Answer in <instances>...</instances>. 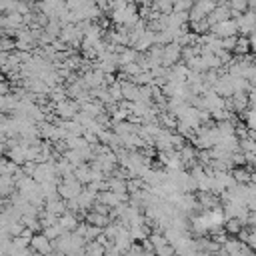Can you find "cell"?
<instances>
[{"label":"cell","instance_id":"obj_2","mask_svg":"<svg viewBox=\"0 0 256 256\" xmlns=\"http://www.w3.org/2000/svg\"><path fill=\"white\" fill-rule=\"evenodd\" d=\"M78 110H80L78 100H68V98H66V100L54 104V112H56V116L62 118V120H70V118H74V116L78 114Z\"/></svg>","mask_w":256,"mask_h":256},{"label":"cell","instance_id":"obj_9","mask_svg":"<svg viewBox=\"0 0 256 256\" xmlns=\"http://www.w3.org/2000/svg\"><path fill=\"white\" fill-rule=\"evenodd\" d=\"M82 78H84V82H86L88 88H98V86L104 84V72H102V70H96V68L84 72Z\"/></svg>","mask_w":256,"mask_h":256},{"label":"cell","instance_id":"obj_6","mask_svg":"<svg viewBox=\"0 0 256 256\" xmlns=\"http://www.w3.org/2000/svg\"><path fill=\"white\" fill-rule=\"evenodd\" d=\"M210 32H214V34H216V36H220V38L238 34L236 18H226V20H222V22H216V24L210 28Z\"/></svg>","mask_w":256,"mask_h":256},{"label":"cell","instance_id":"obj_21","mask_svg":"<svg viewBox=\"0 0 256 256\" xmlns=\"http://www.w3.org/2000/svg\"><path fill=\"white\" fill-rule=\"evenodd\" d=\"M232 176H234L236 182H246V184H250V178H252V174L248 170H244V168H234Z\"/></svg>","mask_w":256,"mask_h":256},{"label":"cell","instance_id":"obj_22","mask_svg":"<svg viewBox=\"0 0 256 256\" xmlns=\"http://www.w3.org/2000/svg\"><path fill=\"white\" fill-rule=\"evenodd\" d=\"M228 6H230L232 10L246 12V10H248V0H228Z\"/></svg>","mask_w":256,"mask_h":256},{"label":"cell","instance_id":"obj_5","mask_svg":"<svg viewBox=\"0 0 256 256\" xmlns=\"http://www.w3.org/2000/svg\"><path fill=\"white\" fill-rule=\"evenodd\" d=\"M210 90L218 92V94L224 96V98H230V96L234 94V84H232V76H230V72H224L222 76H218V80L212 84Z\"/></svg>","mask_w":256,"mask_h":256},{"label":"cell","instance_id":"obj_7","mask_svg":"<svg viewBox=\"0 0 256 256\" xmlns=\"http://www.w3.org/2000/svg\"><path fill=\"white\" fill-rule=\"evenodd\" d=\"M250 106L248 92H234L230 98H226V108L232 112H244Z\"/></svg>","mask_w":256,"mask_h":256},{"label":"cell","instance_id":"obj_23","mask_svg":"<svg viewBox=\"0 0 256 256\" xmlns=\"http://www.w3.org/2000/svg\"><path fill=\"white\" fill-rule=\"evenodd\" d=\"M236 40H238L236 34H234V36H224V38H222V48H224V50H234Z\"/></svg>","mask_w":256,"mask_h":256},{"label":"cell","instance_id":"obj_18","mask_svg":"<svg viewBox=\"0 0 256 256\" xmlns=\"http://www.w3.org/2000/svg\"><path fill=\"white\" fill-rule=\"evenodd\" d=\"M42 232H44V234H46L50 240H56V238H58L60 234H64L66 230H64V228H62V226L56 222V224H52V226H46V228H42Z\"/></svg>","mask_w":256,"mask_h":256},{"label":"cell","instance_id":"obj_4","mask_svg":"<svg viewBox=\"0 0 256 256\" xmlns=\"http://www.w3.org/2000/svg\"><path fill=\"white\" fill-rule=\"evenodd\" d=\"M236 24H238V32L240 34H252L256 30V10H248V12H242L238 18H236Z\"/></svg>","mask_w":256,"mask_h":256},{"label":"cell","instance_id":"obj_17","mask_svg":"<svg viewBox=\"0 0 256 256\" xmlns=\"http://www.w3.org/2000/svg\"><path fill=\"white\" fill-rule=\"evenodd\" d=\"M120 70L126 74V76H136L138 72H142V66L138 64V60H134V62H128V64H120Z\"/></svg>","mask_w":256,"mask_h":256},{"label":"cell","instance_id":"obj_16","mask_svg":"<svg viewBox=\"0 0 256 256\" xmlns=\"http://www.w3.org/2000/svg\"><path fill=\"white\" fill-rule=\"evenodd\" d=\"M234 52H236L238 56H244V54L250 52V38H248L246 34H240V36H238L236 46H234Z\"/></svg>","mask_w":256,"mask_h":256},{"label":"cell","instance_id":"obj_8","mask_svg":"<svg viewBox=\"0 0 256 256\" xmlns=\"http://www.w3.org/2000/svg\"><path fill=\"white\" fill-rule=\"evenodd\" d=\"M30 246H32V250H34V252H40V254H48V252H52V250H54L52 240H50L44 232L34 234V236L30 238Z\"/></svg>","mask_w":256,"mask_h":256},{"label":"cell","instance_id":"obj_3","mask_svg":"<svg viewBox=\"0 0 256 256\" xmlns=\"http://www.w3.org/2000/svg\"><path fill=\"white\" fill-rule=\"evenodd\" d=\"M222 254H232V256H240V254H252L254 250L244 242V240H234V238H226V242L220 248Z\"/></svg>","mask_w":256,"mask_h":256},{"label":"cell","instance_id":"obj_19","mask_svg":"<svg viewBox=\"0 0 256 256\" xmlns=\"http://www.w3.org/2000/svg\"><path fill=\"white\" fill-rule=\"evenodd\" d=\"M244 122L250 130H256V106L244 110Z\"/></svg>","mask_w":256,"mask_h":256},{"label":"cell","instance_id":"obj_1","mask_svg":"<svg viewBox=\"0 0 256 256\" xmlns=\"http://www.w3.org/2000/svg\"><path fill=\"white\" fill-rule=\"evenodd\" d=\"M182 60V46L174 40V42H168L164 44V52H162V66H174L176 62Z\"/></svg>","mask_w":256,"mask_h":256},{"label":"cell","instance_id":"obj_20","mask_svg":"<svg viewBox=\"0 0 256 256\" xmlns=\"http://www.w3.org/2000/svg\"><path fill=\"white\" fill-rule=\"evenodd\" d=\"M172 6H174V0H154V4H152L154 10H160L164 14L172 12Z\"/></svg>","mask_w":256,"mask_h":256},{"label":"cell","instance_id":"obj_10","mask_svg":"<svg viewBox=\"0 0 256 256\" xmlns=\"http://www.w3.org/2000/svg\"><path fill=\"white\" fill-rule=\"evenodd\" d=\"M44 208L48 210V212H52V214H56V216H60V214H64L66 210H68V202L64 200V198H52V200H46L44 202Z\"/></svg>","mask_w":256,"mask_h":256},{"label":"cell","instance_id":"obj_14","mask_svg":"<svg viewBox=\"0 0 256 256\" xmlns=\"http://www.w3.org/2000/svg\"><path fill=\"white\" fill-rule=\"evenodd\" d=\"M178 152H180V156H182V162H184V164H190V166L194 164L196 154H198V152H196V148H194L192 144H184Z\"/></svg>","mask_w":256,"mask_h":256},{"label":"cell","instance_id":"obj_12","mask_svg":"<svg viewBox=\"0 0 256 256\" xmlns=\"http://www.w3.org/2000/svg\"><path fill=\"white\" fill-rule=\"evenodd\" d=\"M108 214H102V212H96V210H90L88 214H86V222H90V224H96V226H100V228H104L106 224H108Z\"/></svg>","mask_w":256,"mask_h":256},{"label":"cell","instance_id":"obj_13","mask_svg":"<svg viewBox=\"0 0 256 256\" xmlns=\"http://www.w3.org/2000/svg\"><path fill=\"white\" fill-rule=\"evenodd\" d=\"M242 228H244V222L240 218H226V222H224V230L230 236H238Z\"/></svg>","mask_w":256,"mask_h":256},{"label":"cell","instance_id":"obj_15","mask_svg":"<svg viewBox=\"0 0 256 256\" xmlns=\"http://www.w3.org/2000/svg\"><path fill=\"white\" fill-rule=\"evenodd\" d=\"M232 76V84H234V92H248L252 88L250 80L246 76H236V74H230Z\"/></svg>","mask_w":256,"mask_h":256},{"label":"cell","instance_id":"obj_11","mask_svg":"<svg viewBox=\"0 0 256 256\" xmlns=\"http://www.w3.org/2000/svg\"><path fill=\"white\" fill-rule=\"evenodd\" d=\"M58 224L64 228V230H76V226L80 224L78 222V216H76V212H72V210H66L64 214H60L58 216Z\"/></svg>","mask_w":256,"mask_h":256},{"label":"cell","instance_id":"obj_24","mask_svg":"<svg viewBox=\"0 0 256 256\" xmlns=\"http://www.w3.org/2000/svg\"><path fill=\"white\" fill-rule=\"evenodd\" d=\"M248 100H250V106H256V84L248 90Z\"/></svg>","mask_w":256,"mask_h":256},{"label":"cell","instance_id":"obj_25","mask_svg":"<svg viewBox=\"0 0 256 256\" xmlns=\"http://www.w3.org/2000/svg\"><path fill=\"white\" fill-rule=\"evenodd\" d=\"M2 152H4V144L0 142V154H2Z\"/></svg>","mask_w":256,"mask_h":256}]
</instances>
